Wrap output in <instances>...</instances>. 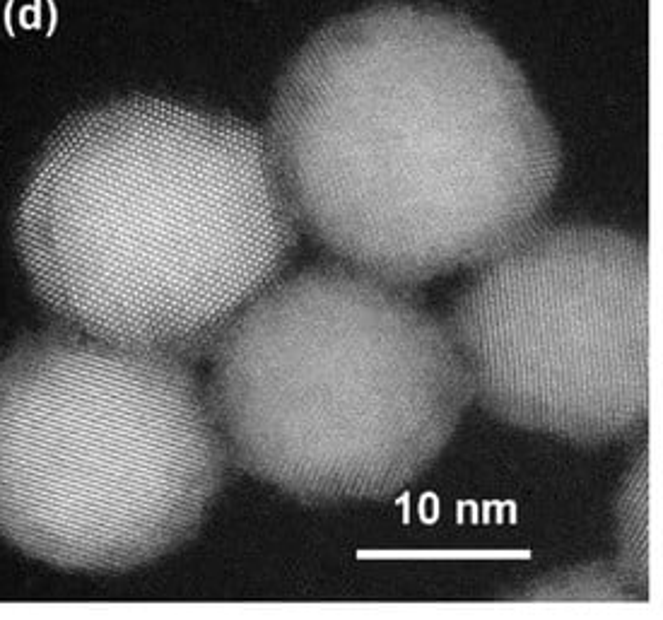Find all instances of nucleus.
<instances>
[{"label":"nucleus","instance_id":"obj_2","mask_svg":"<svg viewBox=\"0 0 663 620\" xmlns=\"http://www.w3.org/2000/svg\"><path fill=\"white\" fill-rule=\"evenodd\" d=\"M13 235L34 297L61 326L191 360L280 278L299 225L266 133L131 95L56 128Z\"/></svg>","mask_w":663,"mask_h":620},{"label":"nucleus","instance_id":"obj_3","mask_svg":"<svg viewBox=\"0 0 663 620\" xmlns=\"http://www.w3.org/2000/svg\"><path fill=\"white\" fill-rule=\"evenodd\" d=\"M230 456L302 502L384 500L442 454L471 401L449 329L350 266L275 280L213 345Z\"/></svg>","mask_w":663,"mask_h":620},{"label":"nucleus","instance_id":"obj_6","mask_svg":"<svg viewBox=\"0 0 663 620\" xmlns=\"http://www.w3.org/2000/svg\"><path fill=\"white\" fill-rule=\"evenodd\" d=\"M647 461H639V469L632 471V478L627 481V490H625V505L623 510L618 512V524L620 531H625L623 536V546L625 553L630 555L627 560V570H630V579L632 582H642L647 584V541L642 536H647V512L639 514L642 510H647Z\"/></svg>","mask_w":663,"mask_h":620},{"label":"nucleus","instance_id":"obj_4","mask_svg":"<svg viewBox=\"0 0 663 620\" xmlns=\"http://www.w3.org/2000/svg\"><path fill=\"white\" fill-rule=\"evenodd\" d=\"M230 447L191 362L68 329L0 360V536L70 572L174 553L225 485Z\"/></svg>","mask_w":663,"mask_h":620},{"label":"nucleus","instance_id":"obj_5","mask_svg":"<svg viewBox=\"0 0 663 620\" xmlns=\"http://www.w3.org/2000/svg\"><path fill=\"white\" fill-rule=\"evenodd\" d=\"M449 336L471 399L572 442L627 440L651 406V261L598 225H533L478 263Z\"/></svg>","mask_w":663,"mask_h":620},{"label":"nucleus","instance_id":"obj_1","mask_svg":"<svg viewBox=\"0 0 663 620\" xmlns=\"http://www.w3.org/2000/svg\"><path fill=\"white\" fill-rule=\"evenodd\" d=\"M266 143L297 225L406 288L524 235L562 169L521 68L439 5L377 3L316 32L275 87Z\"/></svg>","mask_w":663,"mask_h":620}]
</instances>
